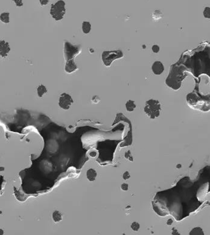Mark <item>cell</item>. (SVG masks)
<instances>
[{"mask_svg": "<svg viewBox=\"0 0 210 235\" xmlns=\"http://www.w3.org/2000/svg\"><path fill=\"white\" fill-rule=\"evenodd\" d=\"M77 69V67L75 64L74 59L66 61L65 70L67 73H69V74L73 73V72L75 71Z\"/></svg>", "mask_w": 210, "mask_h": 235, "instance_id": "cell-10", "label": "cell"}, {"mask_svg": "<svg viewBox=\"0 0 210 235\" xmlns=\"http://www.w3.org/2000/svg\"><path fill=\"white\" fill-rule=\"evenodd\" d=\"M15 1V3L16 4V5H17V7H22V5H23V3L22 2L21 0H15L14 1Z\"/></svg>", "mask_w": 210, "mask_h": 235, "instance_id": "cell-18", "label": "cell"}, {"mask_svg": "<svg viewBox=\"0 0 210 235\" xmlns=\"http://www.w3.org/2000/svg\"><path fill=\"white\" fill-rule=\"evenodd\" d=\"M152 50L155 53H158V52L159 51L160 48H159V46H158V45H155L152 47Z\"/></svg>", "mask_w": 210, "mask_h": 235, "instance_id": "cell-17", "label": "cell"}, {"mask_svg": "<svg viewBox=\"0 0 210 235\" xmlns=\"http://www.w3.org/2000/svg\"><path fill=\"white\" fill-rule=\"evenodd\" d=\"M204 17L207 18H210V7H206L203 11Z\"/></svg>", "mask_w": 210, "mask_h": 235, "instance_id": "cell-16", "label": "cell"}, {"mask_svg": "<svg viewBox=\"0 0 210 235\" xmlns=\"http://www.w3.org/2000/svg\"><path fill=\"white\" fill-rule=\"evenodd\" d=\"M152 70L155 75H161L164 71V67L161 61H155L152 66Z\"/></svg>", "mask_w": 210, "mask_h": 235, "instance_id": "cell-9", "label": "cell"}, {"mask_svg": "<svg viewBox=\"0 0 210 235\" xmlns=\"http://www.w3.org/2000/svg\"><path fill=\"white\" fill-rule=\"evenodd\" d=\"M196 179L203 186L206 184L207 193L210 192V166H206L200 170Z\"/></svg>", "mask_w": 210, "mask_h": 235, "instance_id": "cell-5", "label": "cell"}, {"mask_svg": "<svg viewBox=\"0 0 210 235\" xmlns=\"http://www.w3.org/2000/svg\"><path fill=\"white\" fill-rule=\"evenodd\" d=\"M11 50L9 43L4 40L0 41V55L3 57H6Z\"/></svg>", "mask_w": 210, "mask_h": 235, "instance_id": "cell-8", "label": "cell"}, {"mask_svg": "<svg viewBox=\"0 0 210 235\" xmlns=\"http://www.w3.org/2000/svg\"><path fill=\"white\" fill-rule=\"evenodd\" d=\"M65 3L63 1L60 0L57 3L51 4L50 14L56 21H60L65 15L66 9Z\"/></svg>", "mask_w": 210, "mask_h": 235, "instance_id": "cell-3", "label": "cell"}, {"mask_svg": "<svg viewBox=\"0 0 210 235\" xmlns=\"http://www.w3.org/2000/svg\"><path fill=\"white\" fill-rule=\"evenodd\" d=\"M91 25L89 22L84 21L82 23V31L85 34H88L91 32Z\"/></svg>", "mask_w": 210, "mask_h": 235, "instance_id": "cell-12", "label": "cell"}, {"mask_svg": "<svg viewBox=\"0 0 210 235\" xmlns=\"http://www.w3.org/2000/svg\"><path fill=\"white\" fill-rule=\"evenodd\" d=\"M40 2L41 4V5H46L47 3H49V1H46V0H40Z\"/></svg>", "mask_w": 210, "mask_h": 235, "instance_id": "cell-20", "label": "cell"}, {"mask_svg": "<svg viewBox=\"0 0 210 235\" xmlns=\"http://www.w3.org/2000/svg\"><path fill=\"white\" fill-rule=\"evenodd\" d=\"M203 186L197 179L184 177L172 188L156 194L152 202L153 208L160 216L171 215L177 221L189 215L200 207L198 192Z\"/></svg>", "mask_w": 210, "mask_h": 235, "instance_id": "cell-1", "label": "cell"}, {"mask_svg": "<svg viewBox=\"0 0 210 235\" xmlns=\"http://www.w3.org/2000/svg\"><path fill=\"white\" fill-rule=\"evenodd\" d=\"M37 94L38 95L39 97L41 98L43 96L44 94H46L47 92V89L46 88V87L43 85H39L38 88L37 89Z\"/></svg>", "mask_w": 210, "mask_h": 235, "instance_id": "cell-13", "label": "cell"}, {"mask_svg": "<svg viewBox=\"0 0 210 235\" xmlns=\"http://www.w3.org/2000/svg\"><path fill=\"white\" fill-rule=\"evenodd\" d=\"M126 109L127 110V112H132L134 110L136 105H135V102L133 100H129L126 102Z\"/></svg>", "mask_w": 210, "mask_h": 235, "instance_id": "cell-11", "label": "cell"}, {"mask_svg": "<svg viewBox=\"0 0 210 235\" xmlns=\"http://www.w3.org/2000/svg\"><path fill=\"white\" fill-rule=\"evenodd\" d=\"M1 21L4 23H8L9 22V13H3L0 15Z\"/></svg>", "mask_w": 210, "mask_h": 235, "instance_id": "cell-14", "label": "cell"}, {"mask_svg": "<svg viewBox=\"0 0 210 235\" xmlns=\"http://www.w3.org/2000/svg\"><path fill=\"white\" fill-rule=\"evenodd\" d=\"M122 51L120 50L114 51H105L102 54V60L105 66L109 67L113 61L123 57Z\"/></svg>", "mask_w": 210, "mask_h": 235, "instance_id": "cell-4", "label": "cell"}, {"mask_svg": "<svg viewBox=\"0 0 210 235\" xmlns=\"http://www.w3.org/2000/svg\"><path fill=\"white\" fill-rule=\"evenodd\" d=\"M73 102L74 100L69 94L64 93L60 95L59 99V105L60 107L63 109L65 110L69 109Z\"/></svg>", "mask_w": 210, "mask_h": 235, "instance_id": "cell-7", "label": "cell"}, {"mask_svg": "<svg viewBox=\"0 0 210 235\" xmlns=\"http://www.w3.org/2000/svg\"><path fill=\"white\" fill-rule=\"evenodd\" d=\"M80 52L79 46H74L69 42H65L64 48V55L66 61L73 60Z\"/></svg>", "mask_w": 210, "mask_h": 235, "instance_id": "cell-6", "label": "cell"}, {"mask_svg": "<svg viewBox=\"0 0 210 235\" xmlns=\"http://www.w3.org/2000/svg\"><path fill=\"white\" fill-rule=\"evenodd\" d=\"M203 229L200 228H196L193 229L190 232V235H203Z\"/></svg>", "mask_w": 210, "mask_h": 235, "instance_id": "cell-15", "label": "cell"}, {"mask_svg": "<svg viewBox=\"0 0 210 235\" xmlns=\"http://www.w3.org/2000/svg\"><path fill=\"white\" fill-rule=\"evenodd\" d=\"M161 111V105L158 100L151 99L145 102L144 111L151 119H155L159 116Z\"/></svg>", "mask_w": 210, "mask_h": 235, "instance_id": "cell-2", "label": "cell"}, {"mask_svg": "<svg viewBox=\"0 0 210 235\" xmlns=\"http://www.w3.org/2000/svg\"><path fill=\"white\" fill-rule=\"evenodd\" d=\"M92 100L93 101V102H95V103H98V102H99L100 101V99H99V98H98V96H95L94 97H93L92 99Z\"/></svg>", "mask_w": 210, "mask_h": 235, "instance_id": "cell-19", "label": "cell"}, {"mask_svg": "<svg viewBox=\"0 0 210 235\" xmlns=\"http://www.w3.org/2000/svg\"><path fill=\"white\" fill-rule=\"evenodd\" d=\"M207 204L209 205V206H210V202H207Z\"/></svg>", "mask_w": 210, "mask_h": 235, "instance_id": "cell-21", "label": "cell"}]
</instances>
